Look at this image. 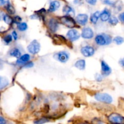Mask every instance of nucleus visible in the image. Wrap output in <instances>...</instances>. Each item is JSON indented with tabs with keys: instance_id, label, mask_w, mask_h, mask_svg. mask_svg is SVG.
I'll return each mask as SVG.
<instances>
[{
	"instance_id": "nucleus-25",
	"label": "nucleus",
	"mask_w": 124,
	"mask_h": 124,
	"mask_svg": "<svg viewBox=\"0 0 124 124\" xmlns=\"http://www.w3.org/2000/svg\"><path fill=\"white\" fill-rule=\"evenodd\" d=\"M6 9H7V12L11 15H13L15 13V10L14 7H13L12 5L10 4H7V7H6Z\"/></svg>"
},
{
	"instance_id": "nucleus-17",
	"label": "nucleus",
	"mask_w": 124,
	"mask_h": 124,
	"mask_svg": "<svg viewBox=\"0 0 124 124\" xmlns=\"http://www.w3.org/2000/svg\"><path fill=\"white\" fill-rule=\"evenodd\" d=\"M100 14L101 13L99 11H97V12L93 13L90 16V21L93 24H96L98 21V19L100 18Z\"/></svg>"
},
{
	"instance_id": "nucleus-9",
	"label": "nucleus",
	"mask_w": 124,
	"mask_h": 124,
	"mask_svg": "<svg viewBox=\"0 0 124 124\" xmlns=\"http://www.w3.org/2000/svg\"><path fill=\"white\" fill-rule=\"evenodd\" d=\"M54 58L61 62L65 63L69 60V54L65 52H60L54 55Z\"/></svg>"
},
{
	"instance_id": "nucleus-28",
	"label": "nucleus",
	"mask_w": 124,
	"mask_h": 124,
	"mask_svg": "<svg viewBox=\"0 0 124 124\" xmlns=\"http://www.w3.org/2000/svg\"><path fill=\"white\" fill-rule=\"evenodd\" d=\"M48 120H46V119H41L38 120L37 121H35V124H42L46 123V122H48Z\"/></svg>"
},
{
	"instance_id": "nucleus-36",
	"label": "nucleus",
	"mask_w": 124,
	"mask_h": 124,
	"mask_svg": "<svg viewBox=\"0 0 124 124\" xmlns=\"http://www.w3.org/2000/svg\"><path fill=\"white\" fill-rule=\"evenodd\" d=\"M119 63H120V64L122 65V66L124 67V58H122V59H121V60H120Z\"/></svg>"
},
{
	"instance_id": "nucleus-7",
	"label": "nucleus",
	"mask_w": 124,
	"mask_h": 124,
	"mask_svg": "<svg viewBox=\"0 0 124 124\" xmlns=\"http://www.w3.org/2000/svg\"><path fill=\"white\" fill-rule=\"evenodd\" d=\"M67 37L70 41H75L80 38V34L78 31L75 29H71L67 33Z\"/></svg>"
},
{
	"instance_id": "nucleus-27",
	"label": "nucleus",
	"mask_w": 124,
	"mask_h": 124,
	"mask_svg": "<svg viewBox=\"0 0 124 124\" xmlns=\"http://www.w3.org/2000/svg\"><path fill=\"white\" fill-rule=\"evenodd\" d=\"M21 20H22V19L21 18V17L18 16H16L15 17L14 19H13V23L18 24H19L21 22Z\"/></svg>"
},
{
	"instance_id": "nucleus-4",
	"label": "nucleus",
	"mask_w": 124,
	"mask_h": 124,
	"mask_svg": "<svg viewBox=\"0 0 124 124\" xmlns=\"http://www.w3.org/2000/svg\"><path fill=\"white\" fill-rule=\"evenodd\" d=\"M40 49H41L40 44L36 40H33V41H31L27 47V50L29 53L33 54H37L38 53H39Z\"/></svg>"
},
{
	"instance_id": "nucleus-3",
	"label": "nucleus",
	"mask_w": 124,
	"mask_h": 124,
	"mask_svg": "<svg viewBox=\"0 0 124 124\" xmlns=\"http://www.w3.org/2000/svg\"><path fill=\"white\" fill-rule=\"evenodd\" d=\"M61 23L68 28H73L76 26L75 21L69 15H65L60 18Z\"/></svg>"
},
{
	"instance_id": "nucleus-29",
	"label": "nucleus",
	"mask_w": 124,
	"mask_h": 124,
	"mask_svg": "<svg viewBox=\"0 0 124 124\" xmlns=\"http://www.w3.org/2000/svg\"><path fill=\"white\" fill-rule=\"evenodd\" d=\"M86 2L89 4L92 5V6H94L96 4L97 0H85Z\"/></svg>"
},
{
	"instance_id": "nucleus-16",
	"label": "nucleus",
	"mask_w": 124,
	"mask_h": 124,
	"mask_svg": "<svg viewBox=\"0 0 124 124\" xmlns=\"http://www.w3.org/2000/svg\"><path fill=\"white\" fill-rule=\"evenodd\" d=\"M75 66L79 70H84L85 68V61L84 59H79V60L75 62Z\"/></svg>"
},
{
	"instance_id": "nucleus-34",
	"label": "nucleus",
	"mask_w": 124,
	"mask_h": 124,
	"mask_svg": "<svg viewBox=\"0 0 124 124\" xmlns=\"http://www.w3.org/2000/svg\"><path fill=\"white\" fill-rule=\"evenodd\" d=\"M5 15V14L4 13V12L0 10V20H1L2 19H3L4 16Z\"/></svg>"
},
{
	"instance_id": "nucleus-33",
	"label": "nucleus",
	"mask_w": 124,
	"mask_h": 124,
	"mask_svg": "<svg viewBox=\"0 0 124 124\" xmlns=\"http://www.w3.org/2000/svg\"><path fill=\"white\" fill-rule=\"evenodd\" d=\"M6 123V121L2 117L0 116V124H4Z\"/></svg>"
},
{
	"instance_id": "nucleus-10",
	"label": "nucleus",
	"mask_w": 124,
	"mask_h": 124,
	"mask_svg": "<svg viewBox=\"0 0 124 124\" xmlns=\"http://www.w3.org/2000/svg\"><path fill=\"white\" fill-rule=\"evenodd\" d=\"M88 19V16L87 14L81 13L78 15L76 18V22L81 25H85L87 23Z\"/></svg>"
},
{
	"instance_id": "nucleus-26",
	"label": "nucleus",
	"mask_w": 124,
	"mask_h": 124,
	"mask_svg": "<svg viewBox=\"0 0 124 124\" xmlns=\"http://www.w3.org/2000/svg\"><path fill=\"white\" fill-rule=\"evenodd\" d=\"M12 38H13V36L10 35H7L5 36L4 38H3L4 41L6 44H8L10 43L12 41Z\"/></svg>"
},
{
	"instance_id": "nucleus-5",
	"label": "nucleus",
	"mask_w": 124,
	"mask_h": 124,
	"mask_svg": "<svg viewBox=\"0 0 124 124\" xmlns=\"http://www.w3.org/2000/svg\"><path fill=\"white\" fill-rule=\"evenodd\" d=\"M108 119L111 123L124 124V117L117 113H112L108 116Z\"/></svg>"
},
{
	"instance_id": "nucleus-11",
	"label": "nucleus",
	"mask_w": 124,
	"mask_h": 124,
	"mask_svg": "<svg viewBox=\"0 0 124 124\" xmlns=\"http://www.w3.org/2000/svg\"><path fill=\"white\" fill-rule=\"evenodd\" d=\"M48 26L52 32H55L58 28V22L54 18H51L48 21Z\"/></svg>"
},
{
	"instance_id": "nucleus-22",
	"label": "nucleus",
	"mask_w": 124,
	"mask_h": 124,
	"mask_svg": "<svg viewBox=\"0 0 124 124\" xmlns=\"http://www.w3.org/2000/svg\"><path fill=\"white\" fill-rule=\"evenodd\" d=\"M3 20L4 21V22L6 23H7V24H11L13 22V19L10 16L6 14L4 16Z\"/></svg>"
},
{
	"instance_id": "nucleus-15",
	"label": "nucleus",
	"mask_w": 124,
	"mask_h": 124,
	"mask_svg": "<svg viewBox=\"0 0 124 124\" xmlns=\"http://www.w3.org/2000/svg\"><path fill=\"white\" fill-rule=\"evenodd\" d=\"M30 59V56L29 54H24L18 58L16 61L17 64H24L29 62Z\"/></svg>"
},
{
	"instance_id": "nucleus-14",
	"label": "nucleus",
	"mask_w": 124,
	"mask_h": 124,
	"mask_svg": "<svg viewBox=\"0 0 124 124\" xmlns=\"http://www.w3.org/2000/svg\"><path fill=\"white\" fill-rule=\"evenodd\" d=\"M61 6V4L59 1H53L50 2V4L49 8H48V11L49 12H53L58 10Z\"/></svg>"
},
{
	"instance_id": "nucleus-21",
	"label": "nucleus",
	"mask_w": 124,
	"mask_h": 124,
	"mask_svg": "<svg viewBox=\"0 0 124 124\" xmlns=\"http://www.w3.org/2000/svg\"><path fill=\"white\" fill-rule=\"evenodd\" d=\"M18 29L19 31H25L28 29V25L25 23H20L18 25Z\"/></svg>"
},
{
	"instance_id": "nucleus-30",
	"label": "nucleus",
	"mask_w": 124,
	"mask_h": 124,
	"mask_svg": "<svg viewBox=\"0 0 124 124\" xmlns=\"http://www.w3.org/2000/svg\"><path fill=\"white\" fill-rule=\"evenodd\" d=\"M119 19L121 21L122 23H124V12H122L119 15Z\"/></svg>"
},
{
	"instance_id": "nucleus-32",
	"label": "nucleus",
	"mask_w": 124,
	"mask_h": 124,
	"mask_svg": "<svg viewBox=\"0 0 124 124\" xmlns=\"http://www.w3.org/2000/svg\"><path fill=\"white\" fill-rule=\"evenodd\" d=\"M12 36H13L14 40H16L18 39V34H17V33L15 31H13L12 32Z\"/></svg>"
},
{
	"instance_id": "nucleus-31",
	"label": "nucleus",
	"mask_w": 124,
	"mask_h": 124,
	"mask_svg": "<svg viewBox=\"0 0 124 124\" xmlns=\"http://www.w3.org/2000/svg\"><path fill=\"white\" fill-rule=\"evenodd\" d=\"M33 65H34L33 63L31 62H29V63H27V64H25V66H24V67L25 68H31V67H32Z\"/></svg>"
},
{
	"instance_id": "nucleus-8",
	"label": "nucleus",
	"mask_w": 124,
	"mask_h": 124,
	"mask_svg": "<svg viewBox=\"0 0 124 124\" xmlns=\"http://www.w3.org/2000/svg\"><path fill=\"white\" fill-rule=\"evenodd\" d=\"M93 36H94V32L91 28L85 27L82 29V33H81V36L82 38L90 39H92Z\"/></svg>"
},
{
	"instance_id": "nucleus-18",
	"label": "nucleus",
	"mask_w": 124,
	"mask_h": 124,
	"mask_svg": "<svg viewBox=\"0 0 124 124\" xmlns=\"http://www.w3.org/2000/svg\"><path fill=\"white\" fill-rule=\"evenodd\" d=\"M10 55L15 58H19L21 56V53L18 48H14L10 52Z\"/></svg>"
},
{
	"instance_id": "nucleus-19",
	"label": "nucleus",
	"mask_w": 124,
	"mask_h": 124,
	"mask_svg": "<svg viewBox=\"0 0 124 124\" xmlns=\"http://www.w3.org/2000/svg\"><path fill=\"white\" fill-rule=\"evenodd\" d=\"M62 11L65 14H66V15H69L72 14L74 15V14H75V12H74L73 9L69 6H64Z\"/></svg>"
},
{
	"instance_id": "nucleus-2",
	"label": "nucleus",
	"mask_w": 124,
	"mask_h": 124,
	"mask_svg": "<svg viewBox=\"0 0 124 124\" xmlns=\"http://www.w3.org/2000/svg\"><path fill=\"white\" fill-rule=\"evenodd\" d=\"M94 98L98 101L105 104H111L113 102L112 97L107 93H97L94 96Z\"/></svg>"
},
{
	"instance_id": "nucleus-23",
	"label": "nucleus",
	"mask_w": 124,
	"mask_h": 124,
	"mask_svg": "<svg viewBox=\"0 0 124 124\" xmlns=\"http://www.w3.org/2000/svg\"><path fill=\"white\" fill-rule=\"evenodd\" d=\"M113 41L115 43H116L117 45H121L124 43V39L121 36H116L114 38Z\"/></svg>"
},
{
	"instance_id": "nucleus-13",
	"label": "nucleus",
	"mask_w": 124,
	"mask_h": 124,
	"mask_svg": "<svg viewBox=\"0 0 124 124\" xmlns=\"http://www.w3.org/2000/svg\"><path fill=\"white\" fill-rule=\"evenodd\" d=\"M101 69L102 71L103 75L107 76L109 75L111 72V68L109 67V65L105 62L104 61H101Z\"/></svg>"
},
{
	"instance_id": "nucleus-35",
	"label": "nucleus",
	"mask_w": 124,
	"mask_h": 124,
	"mask_svg": "<svg viewBox=\"0 0 124 124\" xmlns=\"http://www.w3.org/2000/svg\"><path fill=\"white\" fill-rule=\"evenodd\" d=\"M6 4V1L5 0H0V6H4Z\"/></svg>"
},
{
	"instance_id": "nucleus-20",
	"label": "nucleus",
	"mask_w": 124,
	"mask_h": 124,
	"mask_svg": "<svg viewBox=\"0 0 124 124\" xmlns=\"http://www.w3.org/2000/svg\"><path fill=\"white\" fill-rule=\"evenodd\" d=\"M8 84V82L7 79L4 78L0 77V90L6 87Z\"/></svg>"
},
{
	"instance_id": "nucleus-12",
	"label": "nucleus",
	"mask_w": 124,
	"mask_h": 124,
	"mask_svg": "<svg viewBox=\"0 0 124 124\" xmlns=\"http://www.w3.org/2000/svg\"><path fill=\"white\" fill-rule=\"evenodd\" d=\"M110 17H111V13L109 10L106 9V8L104 9L100 14V19L103 22H106L108 21Z\"/></svg>"
},
{
	"instance_id": "nucleus-24",
	"label": "nucleus",
	"mask_w": 124,
	"mask_h": 124,
	"mask_svg": "<svg viewBox=\"0 0 124 124\" xmlns=\"http://www.w3.org/2000/svg\"><path fill=\"white\" fill-rule=\"evenodd\" d=\"M118 19L115 16H111L108 20L109 24L112 25H116L118 23Z\"/></svg>"
},
{
	"instance_id": "nucleus-1",
	"label": "nucleus",
	"mask_w": 124,
	"mask_h": 124,
	"mask_svg": "<svg viewBox=\"0 0 124 124\" xmlns=\"http://www.w3.org/2000/svg\"><path fill=\"white\" fill-rule=\"evenodd\" d=\"M112 41L111 36L107 34H99L95 37V42L99 46L110 44Z\"/></svg>"
},
{
	"instance_id": "nucleus-6",
	"label": "nucleus",
	"mask_w": 124,
	"mask_h": 124,
	"mask_svg": "<svg viewBox=\"0 0 124 124\" xmlns=\"http://www.w3.org/2000/svg\"><path fill=\"white\" fill-rule=\"evenodd\" d=\"M81 52L84 56L85 57H90L92 56L94 54L95 50L92 46H85L81 48Z\"/></svg>"
}]
</instances>
